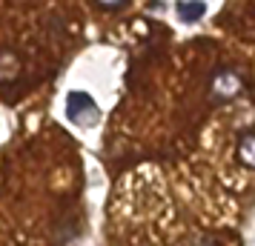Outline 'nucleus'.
<instances>
[{"label": "nucleus", "mask_w": 255, "mask_h": 246, "mask_svg": "<svg viewBox=\"0 0 255 246\" xmlns=\"http://www.w3.org/2000/svg\"><path fill=\"white\" fill-rule=\"evenodd\" d=\"M66 117L75 126H95L101 120V109L86 92H69L66 94Z\"/></svg>", "instance_id": "f257e3e1"}, {"label": "nucleus", "mask_w": 255, "mask_h": 246, "mask_svg": "<svg viewBox=\"0 0 255 246\" xmlns=\"http://www.w3.org/2000/svg\"><path fill=\"white\" fill-rule=\"evenodd\" d=\"M244 89V81L241 75L235 69H230V66H224V69H218L215 75H212V83H209V92H212V100H218V103H224V100H232V97H238Z\"/></svg>", "instance_id": "f03ea898"}, {"label": "nucleus", "mask_w": 255, "mask_h": 246, "mask_svg": "<svg viewBox=\"0 0 255 246\" xmlns=\"http://www.w3.org/2000/svg\"><path fill=\"white\" fill-rule=\"evenodd\" d=\"M175 12H178V17H181L184 23H198V20L207 14V3H204V0H178Z\"/></svg>", "instance_id": "7ed1b4c3"}, {"label": "nucleus", "mask_w": 255, "mask_h": 246, "mask_svg": "<svg viewBox=\"0 0 255 246\" xmlns=\"http://www.w3.org/2000/svg\"><path fill=\"white\" fill-rule=\"evenodd\" d=\"M238 161H241L247 169H255V132H247L238 138Z\"/></svg>", "instance_id": "20e7f679"}, {"label": "nucleus", "mask_w": 255, "mask_h": 246, "mask_svg": "<svg viewBox=\"0 0 255 246\" xmlns=\"http://www.w3.org/2000/svg\"><path fill=\"white\" fill-rule=\"evenodd\" d=\"M20 72V60L12 52H0V81H14Z\"/></svg>", "instance_id": "39448f33"}, {"label": "nucleus", "mask_w": 255, "mask_h": 246, "mask_svg": "<svg viewBox=\"0 0 255 246\" xmlns=\"http://www.w3.org/2000/svg\"><path fill=\"white\" fill-rule=\"evenodd\" d=\"M129 0H95L98 9H106V12H115V9H124Z\"/></svg>", "instance_id": "423d86ee"}]
</instances>
